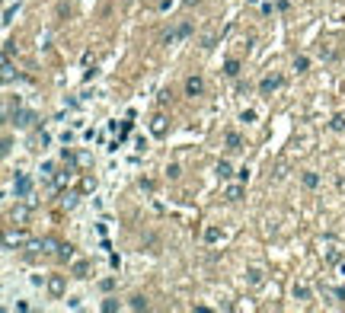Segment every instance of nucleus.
I'll return each mask as SVG.
<instances>
[{
	"mask_svg": "<svg viewBox=\"0 0 345 313\" xmlns=\"http://www.w3.org/2000/svg\"><path fill=\"white\" fill-rule=\"evenodd\" d=\"M224 198H227V201H240V198H243V182H240V185H227Z\"/></svg>",
	"mask_w": 345,
	"mask_h": 313,
	"instance_id": "obj_17",
	"label": "nucleus"
},
{
	"mask_svg": "<svg viewBox=\"0 0 345 313\" xmlns=\"http://www.w3.org/2000/svg\"><path fill=\"white\" fill-rule=\"evenodd\" d=\"M320 58H326V61H332L336 54H332V48H323V45H320Z\"/></svg>",
	"mask_w": 345,
	"mask_h": 313,
	"instance_id": "obj_33",
	"label": "nucleus"
},
{
	"mask_svg": "<svg viewBox=\"0 0 345 313\" xmlns=\"http://www.w3.org/2000/svg\"><path fill=\"white\" fill-rule=\"evenodd\" d=\"M224 141H227L230 150H240V147H243V138H240L237 131H227V138H224Z\"/></svg>",
	"mask_w": 345,
	"mask_h": 313,
	"instance_id": "obj_20",
	"label": "nucleus"
},
{
	"mask_svg": "<svg viewBox=\"0 0 345 313\" xmlns=\"http://www.w3.org/2000/svg\"><path fill=\"white\" fill-rule=\"evenodd\" d=\"M48 294L51 297H64L67 294V275H48Z\"/></svg>",
	"mask_w": 345,
	"mask_h": 313,
	"instance_id": "obj_2",
	"label": "nucleus"
},
{
	"mask_svg": "<svg viewBox=\"0 0 345 313\" xmlns=\"http://www.w3.org/2000/svg\"><path fill=\"white\" fill-rule=\"evenodd\" d=\"M10 118H13L16 128H32V122H35V112H29V109H19V106H16V112L10 115Z\"/></svg>",
	"mask_w": 345,
	"mask_h": 313,
	"instance_id": "obj_3",
	"label": "nucleus"
},
{
	"mask_svg": "<svg viewBox=\"0 0 345 313\" xmlns=\"http://www.w3.org/2000/svg\"><path fill=\"white\" fill-rule=\"evenodd\" d=\"M58 259L70 262V259H74V246H70V243H58Z\"/></svg>",
	"mask_w": 345,
	"mask_h": 313,
	"instance_id": "obj_19",
	"label": "nucleus"
},
{
	"mask_svg": "<svg viewBox=\"0 0 345 313\" xmlns=\"http://www.w3.org/2000/svg\"><path fill=\"white\" fill-rule=\"evenodd\" d=\"M29 243V233H26V230H7V233H3V246H7V249H16V246H26Z\"/></svg>",
	"mask_w": 345,
	"mask_h": 313,
	"instance_id": "obj_1",
	"label": "nucleus"
},
{
	"mask_svg": "<svg viewBox=\"0 0 345 313\" xmlns=\"http://www.w3.org/2000/svg\"><path fill=\"white\" fill-rule=\"evenodd\" d=\"M128 307H131V310H147L150 304H147L144 294H131V297H128Z\"/></svg>",
	"mask_w": 345,
	"mask_h": 313,
	"instance_id": "obj_14",
	"label": "nucleus"
},
{
	"mask_svg": "<svg viewBox=\"0 0 345 313\" xmlns=\"http://www.w3.org/2000/svg\"><path fill=\"white\" fill-rule=\"evenodd\" d=\"M176 32H179V38H189V35H192V23H189V19H182Z\"/></svg>",
	"mask_w": 345,
	"mask_h": 313,
	"instance_id": "obj_27",
	"label": "nucleus"
},
{
	"mask_svg": "<svg viewBox=\"0 0 345 313\" xmlns=\"http://www.w3.org/2000/svg\"><path fill=\"white\" fill-rule=\"evenodd\" d=\"M291 294H294V300H310V284H304V281H294Z\"/></svg>",
	"mask_w": 345,
	"mask_h": 313,
	"instance_id": "obj_12",
	"label": "nucleus"
},
{
	"mask_svg": "<svg viewBox=\"0 0 345 313\" xmlns=\"http://www.w3.org/2000/svg\"><path fill=\"white\" fill-rule=\"evenodd\" d=\"M10 221H13V224H26V221H29V205H16L13 211H10Z\"/></svg>",
	"mask_w": 345,
	"mask_h": 313,
	"instance_id": "obj_10",
	"label": "nucleus"
},
{
	"mask_svg": "<svg viewBox=\"0 0 345 313\" xmlns=\"http://www.w3.org/2000/svg\"><path fill=\"white\" fill-rule=\"evenodd\" d=\"M0 77H3V83L13 80V61H10V54H3V67H0Z\"/></svg>",
	"mask_w": 345,
	"mask_h": 313,
	"instance_id": "obj_18",
	"label": "nucleus"
},
{
	"mask_svg": "<svg viewBox=\"0 0 345 313\" xmlns=\"http://www.w3.org/2000/svg\"><path fill=\"white\" fill-rule=\"evenodd\" d=\"M115 310H122L118 297H106V300H102V313H115Z\"/></svg>",
	"mask_w": 345,
	"mask_h": 313,
	"instance_id": "obj_22",
	"label": "nucleus"
},
{
	"mask_svg": "<svg viewBox=\"0 0 345 313\" xmlns=\"http://www.w3.org/2000/svg\"><path fill=\"white\" fill-rule=\"evenodd\" d=\"M300 182H304V189H316V185H320V176H316V173H304V176H300Z\"/></svg>",
	"mask_w": 345,
	"mask_h": 313,
	"instance_id": "obj_21",
	"label": "nucleus"
},
{
	"mask_svg": "<svg viewBox=\"0 0 345 313\" xmlns=\"http://www.w3.org/2000/svg\"><path fill=\"white\" fill-rule=\"evenodd\" d=\"M70 275H74V278H90V262H86V259H77L74 265H70Z\"/></svg>",
	"mask_w": 345,
	"mask_h": 313,
	"instance_id": "obj_11",
	"label": "nucleus"
},
{
	"mask_svg": "<svg viewBox=\"0 0 345 313\" xmlns=\"http://www.w3.org/2000/svg\"><path fill=\"white\" fill-rule=\"evenodd\" d=\"M80 189H83V192H93V189H96V179H93V176H86V179H83V185H80Z\"/></svg>",
	"mask_w": 345,
	"mask_h": 313,
	"instance_id": "obj_30",
	"label": "nucleus"
},
{
	"mask_svg": "<svg viewBox=\"0 0 345 313\" xmlns=\"http://www.w3.org/2000/svg\"><path fill=\"white\" fill-rule=\"evenodd\" d=\"M182 3H185V7H192V3H198V0H182Z\"/></svg>",
	"mask_w": 345,
	"mask_h": 313,
	"instance_id": "obj_36",
	"label": "nucleus"
},
{
	"mask_svg": "<svg viewBox=\"0 0 345 313\" xmlns=\"http://www.w3.org/2000/svg\"><path fill=\"white\" fill-rule=\"evenodd\" d=\"M221 240V230L217 227H205V243H217Z\"/></svg>",
	"mask_w": 345,
	"mask_h": 313,
	"instance_id": "obj_24",
	"label": "nucleus"
},
{
	"mask_svg": "<svg viewBox=\"0 0 345 313\" xmlns=\"http://www.w3.org/2000/svg\"><path fill=\"white\" fill-rule=\"evenodd\" d=\"M224 74H227V77H237L240 74V61H237V58H230V61L224 64Z\"/></svg>",
	"mask_w": 345,
	"mask_h": 313,
	"instance_id": "obj_23",
	"label": "nucleus"
},
{
	"mask_svg": "<svg viewBox=\"0 0 345 313\" xmlns=\"http://www.w3.org/2000/svg\"><path fill=\"white\" fill-rule=\"evenodd\" d=\"M214 173H217V179H221V182H227L230 176H233V166H230L227 160H221V163L214 166Z\"/></svg>",
	"mask_w": 345,
	"mask_h": 313,
	"instance_id": "obj_13",
	"label": "nucleus"
},
{
	"mask_svg": "<svg viewBox=\"0 0 345 313\" xmlns=\"http://www.w3.org/2000/svg\"><path fill=\"white\" fill-rule=\"evenodd\" d=\"M29 192H32V179L29 176H16V198H29Z\"/></svg>",
	"mask_w": 345,
	"mask_h": 313,
	"instance_id": "obj_8",
	"label": "nucleus"
},
{
	"mask_svg": "<svg viewBox=\"0 0 345 313\" xmlns=\"http://www.w3.org/2000/svg\"><path fill=\"white\" fill-rule=\"evenodd\" d=\"M67 182H70V169H67V173H58V176H54V189H64Z\"/></svg>",
	"mask_w": 345,
	"mask_h": 313,
	"instance_id": "obj_26",
	"label": "nucleus"
},
{
	"mask_svg": "<svg viewBox=\"0 0 345 313\" xmlns=\"http://www.w3.org/2000/svg\"><path fill=\"white\" fill-rule=\"evenodd\" d=\"M291 67L297 70V74H307V70H310V58H307V54H297V58L291 61Z\"/></svg>",
	"mask_w": 345,
	"mask_h": 313,
	"instance_id": "obj_15",
	"label": "nucleus"
},
{
	"mask_svg": "<svg viewBox=\"0 0 345 313\" xmlns=\"http://www.w3.org/2000/svg\"><path fill=\"white\" fill-rule=\"evenodd\" d=\"M326 262H329V265L342 262V252H339V249H329V252H326Z\"/></svg>",
	"mask_w": 345,
	"mask_h": 313,
	"instance_id": "obj_28",
	"label": "nucleus"
},
{
	"mask_svg": "<svg viewBox=\"0 0 345 313\" xmlns=\"http://www.w3.org/2000/svg\"><path fill=\"white\" fill-rule=\"evenodd\" d=\"M115 288V278H102L99 281V291H112Z\"/></svg>",
	"mask_w": 345,
	"mask_h": 313,
	"instance_id": "obj_31",
	"label": "nucleus"
},
{
	"mask_svg": "<svg viewBox=\"0 0 345 313\" xmlns=\"http://www.w3.org/2000/svg\"><path fill=\"white\" fill-rule=\"evenodd\" d=\"M339 268H342V275H345V262H342V265H339Z\"/></svg>",
	"mask_w": 345,
	"mask_h": 313,
	"instance_id": "obj_37",
	"label": "nucleus"
},
{
	"mask_svg": "<svg viewBox=\"0 0 345 313\" xmlns=\"http://www.w3.org/2000/svg\"><path fill=\"white\" fill-rule=\"evenodd\" d=\"M329 128H332V131H345V115H342V112H339V115H332Z\"/></svg>",
	"mask_w": 345,
	"mask_h": 313,
	"instance_id": "obj_25",
	"label": "nucleus"
},
{
	"mask_svg": "<svg viewBox=\"0 0 345 313\" xmlns=\"http://www.w3.org/2000/svg\"><path fill=\"white\" fill-rule=\"evenodd\" d=\"M240 118H243V122H253L256 112H253V109H243V112H240Z\"/></svg>",
	"mask_w": 345,
	"mask_h": 313,
	"instance_id": "obj_32",
	"label": "nucleus"
},
{
	"mask_svg": "<svg viewBox=\"0 0 345 313\" xmlns=\"http://www.w3.org/2000/svg\"><path fill=\"white\" fill-rule=\"evenodd\" d=\"M166 128H169V125H166V115L157 112V115L150 118V134H153V138H166Z\"/></svg>",
	"mask_w": 345,
	"mask_h": 313,
	"instance_id": "obj_5",
	"label": "nucleus"
},
{
	"mask_svg": "<svg viewBox=\"0 0 345 313\" xmlns=\"http://www.w3.org/2000/svg\"><path fill=\"white\" fill-rule=\"evenodd\" d=\"M237 176H240V182H249V169H246V166L237 169Z\"/></svg>",
	"mask_w": 345,
	"mask_h": 313,
	"instance_id": "obj_34",
	"label": "nucleus"
},
{
	"mask_svg": "<svg viewBox=\"0 0 345 313\" xmlns=\"http://www.w3.org/2000/svg\"><path fill=\"white\" fill-rule=\"evenodd\" d=\"M48 246H51V240H32V237H29V243H26V249H29V252H45Z\"/></svg>",
	"mask_w": 345,
	"mask_h": 313,
	"instance_id": "obj_16",
	"label": "nucleus"
},
{
	"mask_svg": "<svg viewBox=\"0 0 345 313\" xmlns=\"http://www.w3.org/2000/svg\"><path fill=\"white\" fill-rule=\"evenodd\" d=\"M205 93V80L198 74H189L185 77V96H201Z\"/></svg>",
	"mask_w": 345,
	"mask_h": 313,
	"instance_id": "obj_4",
	"label": "nucleus"
},
{
	"mask_svg": "<svg viewBox=\"0 0 345 313\" xmlns=\"http://www.w3.org/2000/svg\"><path fill=\"white\" fill-rule=\"evenodd\" d=\"M262 281H265V268H259V265H246V284H249V288H259Z\"/></svg>",
	"mask_w": 345,
	"mask_h": 313,
	"instance_id": "obj_6",
	"label": "nucleus"
},
{
	"mask_svg": "<svg viewBox=\"0 0 345 313\" xmlns=\"http://www.w3.org/2000/svg\"><path fill=\"white\" fill-rule=\"evenodd\" d=\"M336 297H339V300H345V284H342V288H336Z\"/></svg>",
	"mask_w": 345,
	"mask_h": 313,
	"instance_id": "obj_35",
	"label": "nucleus"
},
{
	"mask_svg": "<svg viewBox=\"0 0 345 313\" xmlns=\"http://www.w3.org/2000/svg\"><path fill=\"white\" fill-rule=\"evenodd\" d=\"M32 150H45L48 144H51V134H48V131H32Z\"/></svg>",
	"mask_w": 345,
	"mask_h": 313,
	"instance_id": "obj_9",
	"label": "nucleus"
},
{
	"mask_svg": "<svg viewBox=\"0 0 345 313\" xmlns=\"http://www.w3.org/2000/svg\"><path fill=\"white\" fill-rule=\"evenodd\" d=\"M281 83H284V77H278V74H268V77H262L259 90H262V93H265V96H268V93H275V90H278V86H281Z\"/></svg>",
	"mask_w": 345,
	"mask_h": 313,
	"instance_id": "obj_7",
	"label": "nucleus"
},
{
	"mask_svg": "<svg viewBox=\"0 0 345 313\" xmlns=\"http://www.w3.org/2000/svg\"><path fill=\"white\" fill-rule=\"evenodd\" d=\"M179 173H182V169H179V163H169V166H166V176H169V179H179Z\"/></svg>",
	"mask_w": 345,
	"mask_h": 313,
	"instance_id": "obj_29",
	"label": "nucleus"
}]
</instances>
